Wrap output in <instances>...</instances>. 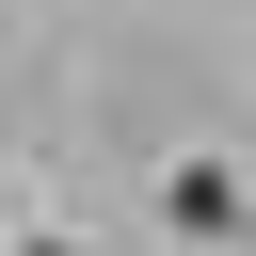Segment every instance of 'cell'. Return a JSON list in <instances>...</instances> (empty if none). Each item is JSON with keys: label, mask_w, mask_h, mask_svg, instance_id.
<instances>
[{"label": "cell", "mask_w": 256, "mask_h": 256, "mask_svg": "<svg viewBox=\"0 0 256 256\" xmlns=\"http://www.w3.org/2000/svg\"><path fill=\"white\" fill-rule=\"evenodd\" d=\"M16 256H80V240H16Z\"/></svg>", "instance_id": "6da1fadb"}]
</instances>
